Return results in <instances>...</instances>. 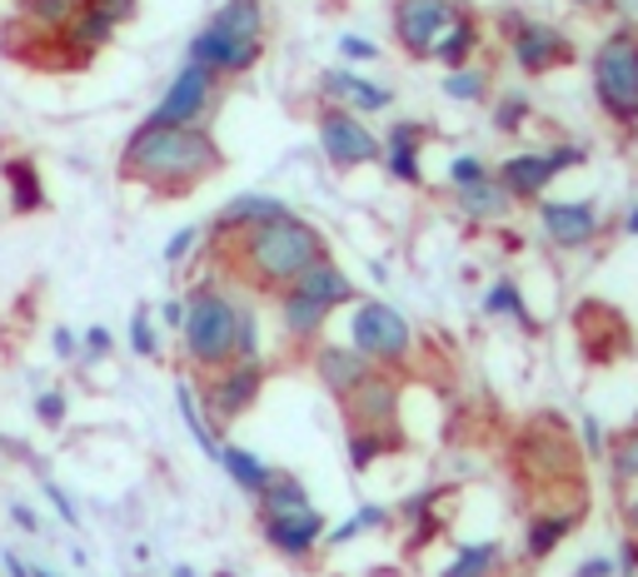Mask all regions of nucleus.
<instances>
[{
  "mask_svg": "<svg viewBox=\"0 0 638 577\" xmlns=\"http://www.w3.org/2000/svg\"><path fill=\"white\" fill-rule=\"evenodd\" d=\"M275 309H280V329H284V339H300V343H310V339H320V329L329 324V304H320V299H310V294H300V288H280L275 294Z\"/></svg>",
  "mask_w": 638,
  "mask_h": 577,
  "instance_id": "obj_20",
  "label": "nucleus"
},
{
  "mask_svg": "<svg viewBox=\"0 0 638 577\" xmlns=\"http://www.w3.org/2000/svg\"><path fill=\"white\" fill-rule=\"evenodd\" d=\"M455 200H459V214H464V219H504V214L514 210L508 190L494 180V174L479 180V184H469V190H455Z\"/></svg>",
  "mask_w": 638,
  "mask_h": 577,
  "instance_id": "obj_28",
  "label": "nucleus"
},
{
  "mask_svg": "<svg viewBox=\"0 0 638 577\" xmlns=\"http://www.w3.org/2000/svg\"><path fill=\"white\" fill-rule=\"evenodd\" d=\"M35 577H55V573H51V567H35Z\"/></svg>",
  "mask_w": 638,
  "mask_h": 577,
  "instance_id": "obj_58",
  "label": "nucleus"
},
{
  "mask_svg": "<svg viewBox=\"0 0 638 577\" xmlns=\"http://www.w3.org/2000/svg\"><path fill=\"white\" fill-rule=\"evenodd\" d=\"M235 359H260V319L249 304H239V329H235Z\"/></svg>",
  "mask_w": 638,
  "mask_h": 577,
  "instance_id": "obj_37",
  "label": "nucleus"
},
{
  "mask_svg": "<svg viewBox=\"0 0 638 577\" xmlns=\"http://www.w3.org/2000/svg\"><path fill=\"white\" fill-rule=\"evenodd\" d=\"M494 180L504 184L514 204H539L544 190L559 180V170H553L549 150H524V155H508V160L494 170Z\"/></svg>",
  "mask_w": 638,
  "mask_h": 577,
  "instance_id": "obj_16",
  "label": "nucleus"
},
{
  "mask_svg": "<svg viewBox=\"0 0 638 577\" xmlns=\"http://www.w3.org/2000/svg\"><path fill=\"white\" fill-rule=\"evenodd\" d=\"M339 414H345V423H355V428H384V433H400V428H394L400 423V384H394L384 369H374V374L339 404Z\"/></svg>",
  "mask_w": 638,
  "mask_h": 577,
  "instance_id": "obj_13",
  "label": "nucleus"
},
{
  "mask_svg": "<svg viewBox=\"0 0 638 577\" xmlns=\"http://www.w3.org/2000/svg\"><path fill=\"white\" fill-rule=\"evenodd\" d=\"M190 60L220 80L249 76L265 60V0H220V11L190 41Z\"/></svg>",
  "mask_w": 638,
  "mask_h": 577,
  "instance_id": "obj_3",
  "label": "nucleus"
},
{
  "mask_svg": "<svg viewBox=\"0 0 638 577\" xmlns=\"http://www.w3.org/2000/svg\"><path fill=\"white\" fill-rule=\"evenodd\" d=\"M131 349L141 353V359H160V329H155V319H150L145 304L131 314Z\"/></svg>",
  "mask_w": 638,
  "mask_h": 577,
  "instance_id": "obj_36",
  "label": "nucleus"
},
{
  "mask_svg": "<svg viewBox=\"0 0 638 577\" xmlns=\"http://www.w3.org/2000/svg\"><path fill=\"white\" fill-rule=\"evenodd\" d=\"M260 394H265V359H235L220 374H210L195 398L205 408V423L215 433H225L230 423H239L249 408L260 404Z\"/></svg>",
  "mask_w": 638,
  "mask_h": 577,
  "instance_id": "obj_8",
  "label": "nucleus"
},
{
  "mask_svg": "<svg viewBox=\"0 0 638 577\" xmlns=\"http://www.w3.org/2000/svg\"><path fill=\"white\" fill-rule=\"evenodd\" d=\"M70 5H80V0H70Z\"/></svg>",
  "mask_w": 638,
  "mask_h": 577,
  "instance_id": "obj_59",
  "label": "nucleus"
},
{
  "mask_svg": "<svg viewBox=\"0 0 638 577\" xmlns=\"http://www.w3.org/2000/svg\"><path fill=\"white\" fill-rule=\"evenodd\" d=\"M45 498H51V508L60 518H66V528H80V513H76V502H70V493L60 488V483H45Z\"/></svg>",
  "mask_w": 638,
  "mask_h": 577,
  "instance_id": "obj_43",
  "label": "nucleus"
},
{
  "mask_svg": "<svg viewBox=\"0 0 638 577\" xmlns=\"http://www.w3.org/2000/svg\"><path fill=\"white\" fill-rule=\"evenodd\" d=\"M594 100L624 135H638V35L614 25L589 60Z\"/></svg>",
  "mask_w": 638,
  "mask_h": 577,
  "instance_id": "obj_5",
  "label": "nucleus"
},
{
  "mask_svg": "<svg viewBox=\"0 0 638 577\" xmlns=\"http://www.w3.org/2000/svg\"><path fill=\"white\" fill-rule=\"evenodd\" d=\"M499 31H504L508 55H514V65H519L524 76H553V70L573 65V41L559 31V25L534 21V15H524V11L508 5V11L499 15Z\"/></svg>",
  "mask_w": 638,
  "mask_h": 577,
  "instance_id": "obj_7",
  "label": "nucleus"
},
{
  "mask_svg": "<svg viewBox=\"0 0 638 577\" xmlns=\"http://www.w3.org/2000/svg\"><path fill=\"white\" fill-rule=\"evenodd\" d=\"M115 31H120L115 21H105V15H100V11H90L86 0H80V11L70 15V21H66V31H60V45H66V50L76 55V60H90V55H96V50H105V45L115 41Z\"/></svg>",
  "mask_w": 638,
  "mask_h": 577,
  "instance_id": "obj_21",
  "label": "nucleus"
},
{
  "mask_svg": "<svg viewBox=\"0 0 638 577\" xmlns=\"http://www.w3.org/2000/svg\"><path fill=\"white\" fill-rule=\"evenodd\" d=\"M175 408H180L184 428L195 433V443L205 449V459L215 463L220 459V439L210 433V423H205V408H200V398H195V378H180V384H175Z\"/></svg>",
  "mask_w": 638,
  "mask_h": 577,
  "instance_id": "obj_30",
  "label": "nucleus"
},
{
  "mask_svg": "<svg viewBox=\"0 0 638 577\" xmlns=\"http://www.w3.org/2000/svg\"><path fill=\"white\" fill-rule=\"evenodd\" d=\"M260 518H290V513H304V508H314L310 502V488H304L294 473H280L275 468V478L260 488Z\"/></svg>",
  "mask_w": 638,
  "mask_h": 577,
  "instance_id": "obj_25",
  "label": "nucleus"
},
{
  "mask_svg": "<svg viewBox=\"0 0 638 577\" xmlns=\"http://www.w3.org/2000/svg\"><path fill=\"white\" fill-rule=\"evenodd\" d=\"M160 324L180 333V329H184V299H165V304H160Z\"/></svg>",
  "mask_w": 638,
  "mask_h": 577,
  "instance_id": "obj_47",
  "label": "nucleus"
},
{
  "mask_svg": "<svg viewBox=\"0 0 638 577\" xmlns=\"http://www.w3.org/2000/svg\"><path fill=\"white\" fill-rule=\"evenodd\" d=\"M0 563H5V573H11V577H35V567H31V563H21L15 553H5Z\"/></svg>",
  "mask_w": 638,
  "mask_h": 577,
  "instance_id": "obj_52",
  "label": "nucleus"
},
{
  "mask_svg": "<svg viewBox=\"0 0 638 577\" xmlns=\"http://www.w3.org/2000/svg\"><path fill=\"white\" fill-rule=\"evenodd\" d=\"M225 170V150L205 125H145L120 150V180L150 190L155 200H184L210 174Z\"/></svg>",
  "mask_w": 638,
  "mask_h": 577,
  "instance_id": "obj_1",
  "label": "nucleus"
},
{
  "mask_svg": "<svg viewBox=\"0 0 638 577\" xmlns=\"http://www.w3.org/2000/svg\"><path fill=\"white\" fill-rule=\"evenodd\" d=\"M579 433H584V453H589V459H604L608 439H604V423H598L594 414H579Z\"/></svg>",
  "mask_w": 638,
  "mask_h": 577,
  "instance_id": "obj_40",
  "label": "nucleus"
},
{
  "mask_svg": "<svg viewBox=\"0 0 638 577\" xmlns=\"http://www.w3.org/2000/svg\"><path fill=\"white\" fill-rule=\"evenodd\" d=\"M80 343H86V353H110V343H115V339H110L105 324H96V329H86V339H80Z\"/></svg>",
  "mask_w": 638,
  "mask_h": 577,
  "instance_id": "obj_48",
  "label": "nucleus"
},
{
  "mask_svg": "<svg viewBox=\"0 0 638 577\" xmlns=\"http://www.w3.org/2000/svg\"><path fill=\"white\" fill-rule=\"evenodd\" d=\"M195 239H200V229H180V235H170V245H165V264H180V259H190Z\"/></svg>",
  "mask_w": 638,
  "mask_h": 577,
  "instance_id": "obj_44",
  "label": "nucleus"
},
{
  "mask_svg": "<svg viewBox=\"0 0 638 577\" xmlns=\"http://www.w3.org/2000/svg\"><path fill=\"white\" fill-rule=\"evenodd\" d=\"M320 259H329V239L294 210L225 239V269L245 288H255V294H280V288H290Z\"/></svg>",
  "mask_w": 638,
  "mask_h": 577,
  "instance_id": "obj_2",
  "label": "nucleus"
},
{
  "mask_svg": "<svg viewBox=\"0 0 638 577\" xmlns=\"http://www.w3.org/2000/svg\"><path fill=\"white\" fill-rule=\"evenodd\" d=\"M489 165L479 160V155H459L455 165H449V190H469V184H479V180H489Z\"/></svg>",
  "mask_w": 638,
  "mask_h": 577,
  "instance_id": "obj_38",
  "label": "nucleus"
},
{
  "mask_svg": "<svg viewBox=\"0 0 638 577\" xmlns=\"http://www.w3.org/2000/svg\"><path fill=\"white\" fill-rule=\"evenodd\" d=\"M529 95L524 90H508V95H499V105H494V129L499 135H519L524 129V120H529Z\"/></svg>",
  "mask_w": 638,
  "mask_h": 577,
  "instance_id": "obj_35",
  "label": "nucleus"
},
{
  "mask_svg": "<svg viewBox=\"0 0 638 577\" xmlns=\"http://www.w3.org/2000/svg\"><path fill=\"white\" fill-rule=\"evenodd\" d=\"M294 288L300 294H310V299L329 304V309H339V304H355V284H349V274L335 264V259H320V264H310L300 279H294Z\"/></svg>",
  "mask_w": 638,
  "mask_h": 577,
  "instance_id": "obj_22",
  "label": "nucleus"
},
{
  "mask_svg": "<svg viewBox=\"0 0 638 577\" xmlns=\"http://www.w3.org/2000/svg\"><path fill=\"white\" fill-rule=\"evenodd\" d=\"M320 150L335 170H365V165H379L384 145L379 135L365 125V115H349L339 105H325L320 110Z\"/></svg>",
  "mask_w": 638,
  "mask_h": 577,
  "instance_id": "obj_10",
  "label": "nucleus"
},
{
  "mask_svg": "<svg viewBox=\"0 0 638 577\" xmlns=\"http://www.w3.org/2000/svg\"><path fill=\"white\" fill-rule=\"evenodd\" d=\"M539 225L553 249H589L604 229L594 200H539Z\"/></svg>",
  "mask_w": 638,
  "mask_h": 577,
  "instance_id": "obj_12",
  "label": "nucleus"
},
{
  "mask_svg": "<svg viewBox=\"0 0 638 577\" xmlns=\"http://www.w3.org/2000/svg\"><path fill=\"white\" fill-rule=\"evenodd\" d=\"M484 314L489 319H514L534 333V319H529V309H524V288L514 284V279H494V284L484 288Z\"/></svg>",
  "mask_w": 638,
  "mask_h": 577,
  "instance_id": "obj_31",
  "label": "nucleus"
},
{
  "mask_svg": "<svg viewBox=\"0 0 638 577\" xmlns=\"http://www.w3.org/2000/svg\"><path fill=\"white\" fill-rule=\"evenodd\" d=\"M90 11H100L105 21H115V25H125V21H135L141 15V0H86Z\"/></svg>",
  "mask_w": 638,
  "mask_h": 577,
  "instance_id": "obj_41",
  "label": "nucleus"
},
{
  "mask_svg": "<svg viewBox=\"0 0 638 577\" xmlns=\"http://www.w3.org/2000/svg\"><path fill=\"white\" fill-rule=\"evenodd\" d=\"M320 100H325V105L349 110V115H379V110L394 105V90H384V86H374V80L355 76V70H345V65H335V70H325V76H320Z\"/></svg>",
  "mask_w": 638,
  "mask_h": 577,
  "instance_id": "obj_14",
  "label": "nucleus"
},
{
  "mask_svg": "<svg viewBox=\"0 0 638 577\" xmlns=\"http://www.w3.org/2000/svg\"><path fill=\"white\" fill-rule=\"evenodd\" d=\"M314 374H320V384H325V394L335 398V404H345V398L374 374V364H369L365 353L349 349V343H325V349L314 353Z\"/></svg>",
  "mask_w": 638,
  "mask_h": 577,
  "instance_id": "obj_17",
  "label": "nucleus"
},
{
  "mask_svg": "<svg viewBox=\"0 0 638 577\" xmlns=\"http://www.w3.org/2000/svg\"><path fill=\"white\" fill-rule=\"evenodd\" d=\"M5 190H11V210L15 214H41L45 210V184H41L35 160L11 155V160H5Z\"/></svg>",
  "mask_w": 638,
  "mask_h": 577,
  "instance_id": "obj_27",
  "label": "nucleus"
},
{
  "mask_svg": "<svg viewBox=\"0 0 638 577\" xmlns=\"http://www.w3.org/2000/svg\"><path fill=\"white\" fill-rule=\"evenodd\" d=\"M618 229H624V235H638V204H628V214H624V225Z\"/></svg>",
  "mask_w": 638,
  "mask_h": 577,
  "instance_id": "obj_54",
  "label": "nucleus"
},
{
  "mask_svg": "<svg viewBox=\"0 0 638 577\" xmlns=\"http://www.w3.org/2000/svg\"><path fill=\"white\" fill-rule=\"evenodd\" d=\"M499 543H469V547H459L455 553V563L444 567L439 577H494V567H499Z\"/></svg>",
  "mask_w": 638,
  "mask_h": 577,
  "instance_id": "obj_33",
  "label": "nucleus"
},
{
  "mask_svg": "<svg viewBox=\"0 0 638 577\" xmlns=\"http://www.w3.org/2000/svg\"><path fill=\"white\" fill-rule=\"evenodd\" d=\"M175 577H195V573H190V567H175Z\"/></svg>",
  "mask_w": 638,
  "mask_h": 577,
  "instance_id": "obj_57",
  "label": "nucleus"
},
{
  "mask_svg": "<svg viewBox=\"0 0 638 577\" xmlns=\"http://www.w3.org/2000/svg\"><path fill=\"white\" fill-rule=\"evenodd\" d=\"M569 5H579V11H604L608 0H569Z\"/></svg>",
  "mask_w": 638,
  "mask_h": 577,
  "instance_id": "obj_55",
  "label": "nucleus"
},
{
  "mask_svg": "<svg viewBox=\"0 0 638 577\" xmlns=\"http://www.w3.org/2000/svg\"><path fill=\"white\" fill-rule=\"evenodd\" d=\"M573 528H579V508H563V513H534L529 528H524V553L539 563V557H549Z\"/></svg>",
  "mask_w": 638,
  "mask_h": 577,
  "instance_id": "obj_24",
  "label": "nucleus"
},
{
  "mask_svg": "<svg viewBox=\"0 0 638 577\" xmlns=\"http://www.w3.org/2000/svg\"><path fill=\"white\" fill-rule=\"evenodd\" d=\"M573 577H614V563H608V557H589V563L579 567Z\"/></svg>",
  "mask_w": 638,
  "mask_h": 577,
  "instance_id": "obj_51",
  "label": "nucleus"
},
{
  "mask_svg": "<svg viewBox=\"0 0 638 577\" xmlns=\"http://www.w3.org/2000/svg\"><path fill=\"white\" fill-rule=\"evenodd\" d=\"M449 5H455V11H469V0H449Z\"/></svg>",
  "mask_w": 638,
  "mask_h": 577,
  "instance_id": "obj_56",
  "label": "nucleus"
},
{
  "mask_svg": "<svg viewBox=\"0 0 638 577\" xmlns=\"http://www.w3.org/2000/svg\"><path fill=\"white\" fill-rule=\"evenodd\" d=\"M444 95L459 100V105H479V100L489 95V70H479V65L449 70V76H444Z\"/></svg>",
  "mask_w": 638,
  "mask_h": 577,
  "instance_id": "obj_34",
  "label": "nucleus"
},
{
  "mask_svg": "<svg viewBox=\"0 0 638 577\" xmlns=\"http://www.w3.org/2000/svg\"><path fill=\"white\" fill-rule=\"evenodd\" d=\"M66 414H70V398L60 394V388H51V394L35 398V418H41L45 428H60V423H66Z\"/></svg>",
  "mask_w": 638,
  "mask_h": 577,
  "instance_id": "obj_39",
  "label": "nucleus"
},
{
  "mask_svg": "<svg viewBox=\"0 0 638 577\" xmlns=\"http://www.w3.org/2000/svg\"><path fill=\"white\" fill-rule=\"evenodd\" d=\"M464 11H455L449 0H394V41H400L404 55H414V60H429L434 41H439L444 31H449V21Z\"/></svg>",
  "mask_w": 638,
  "mask_h": 577,
  "instance_id": "obj_11",
  "label": "nucleus"
},
{
  "mask_svg": "<svg viewBox=\"0 0 638 577\" xmlns=\"http://www.w3.org/2000/svg\"><path fill=\"white\" fill-rule=\"evenodd\" d=\"M604 11L614 15V21L624 25V31H634V35H638V0H608Z\"/></svg>",
  "mask_w": 638,
  "mask_h": 577,
  "instance_id": "obj_45",
  "label": "nucleus"
},
{
  "mask_svg": "<svg viewBox=\"0 0 638 577\" xmlns=\"http://www.w3.org/2000/svg\"><path fill=\"white\" fill-rule=\"evenodd\" d=\"M339 60H355V65L379 60V45L365 41V35H339Z\"/></svg>",
  "mask_w": 638,
  "mask_h": 577,
  "instance_id": "obj_42",
  "label": "nucleus"
},
{
  "mask_svg": "<svg viewBox=\"0 0 638 577\" xmlns=\"http://www.w3.org/2000/svg\"><path fill=\"white\" fill-rule=\"evenodd\" d=\"M51 343H55V353H60V359H70V353H80V339H76V329H55V333H51Z\"/></svg>",
  "mask_w": 638,
  "mask_h": 577,
  "instance_id": "obj_49",
  "label": "nucleus"
},
{
  "mask_svg": "<svg viewBox=\"0 0 638 577\" xmlns=\"http://www.w3.org/2000/svg\"><path fill=\"white\" fill-rule=\"evenodd\" d=\"M220 95H225V80L215 70H205V65L184 60L175 70V80L165 86V95L155 100V110L145 115V125H205L215 115Z\"/></svg>",
  "mask_w": 638,
  "mask_h": 577,
  "instance_id": "obj_9",
  "label": "nucleus"
},
{
  "mask_svg": "<svg viewBox=\"0 0 638 577\" xmlns=\"http://www.w3.org/2000/svg\"><path fill=\"white\" fill-rule=\"evenodd\" d=\"M624 523H628V538H634V543H638V493H634V498H628V508H624Z\"/></svg>",
  "mask_w": 638,
  "mask_h": 577,
  "instance_id": "obj_53",
  "label": "nucleus"
},
{
  "mask_svg": "<svg viewBox=\"0 0 638 577\" xmlns=\"http://www.w3.org/2000/svg\"><path fill=\"white\" fill-rule=\"evenodd\" d=\"M549 160H553V170H573V165H584V150H579V145H553L549 150Z\"/></svg>",
  "mask_w": 638,
  "mask_h": 577,
  "instance_id": "obj_46",
  "label": "nucleus"
},
{
  "mask_svg": "<svg viewBox=\"0 0 638 577\" xmlns=\"http://www.w3.org/2000/svg\"><path fill=\"white\" fill-rule=\"evenodd\" d=\"M215 463L230 473V483H235L239 493H249V498H260V488L275 478L270 463H260L249 449H239V443H220V459Z\"/></svg>",
  "mask_w": 638,
  "mask_h": 577,
  "instance_id": "obj_26",
  "label": "nucleus"
},
{
  "mask_svg": "<svg viewBox=\"0 0 638 577\" xmlns=\"http://www.w3.org/2000/svg\"><path fill=\"white\" fill-rule=\"evenodd\" d=\"M325 513L320 508H304V513H290V518H260V533L265 543L275 547V553L294 557V563H304V557L314 553V547L325 543Z\"/></svg>",
  "mask_w": 638,
  "mask_h": 577,
  "instance_id": "obj_15",
  "label": "nucleus"
},
{
  "mask_svg": "<svg viewBox=\"0 0 638 577\" xmlns=\"http://www.w3.org/2000/svg\"><path fill=\"white\" fill-rule=\"evenodd\" d=\"M474 50H479V21L464 11L449 21V31H444L439 41H434L429 60H439L444 70H459V65H474Z\"/></svg>",
  "mask_w": 638,
  "mask_h": 577,
  "instance_id": "obj_23",
  "label": "nucleus"
},
{
  "mask_svg": "<svg viewBox=\"0 0 638 577\" xmlns=\"http://www.w3.org/2000/svg\"><path fill=\"white\" fill-rule=\"evenodd\" d=\"M235 329H239V299H230L220 284L200 279L184 294V359L195 369V378L220 374L225 364H235Z\"/></svg>",
  "mask_w": 638,
  "mask_h": 577,
  "instance_id": "obj_4",
  "label": "nucleus"
},
{
  "mask_svg": "<svg viewBox=\"0 0 638 577\" xmlns=\"http://www.w3.org/2000/svg\"><path fill=\"white\" fill-rule=\"evenodd\" d=\"M349 349L365 353L374 369H400L414 353V329L394 304L384 299H359L355 319H349Z\"/></svg>",
  "mask_w": 638,
  "mask_h": 577,
  "instance_id": "obj_6",
  "label": "nucleus"
},
{
  "mask_svg": "<svg viewBox=\"0 0 638 577\" xmlns=\"http://www.w3.org/2000/svg\"><path fill=\"white\" fill-rule=\"evenodd\" d=\"M11 518L21 523V533H41V518H35L25 502H11Z\"/></svg>",
  "mask_w": 638,
  "mask_h": 577,
  "instance_id": "obj_50",
  "label": "nucleus"
},
{
  "mask_svg": "<svg viewBox=\"0 0 638 577\" xmlns=\"http://www.w3.org/2000/svg\"><path fill=\"white\" fill-rule=\"evenodd\" d=\"M275 214H290V204L275 200V194H235V200L225 204V210L210 219V235H215V245H225V239L245 235V229L265 225V219H275Z\"/></svg>",
  "mask_w": 638,
  "mask_h": 577,
  "instance_id": "obj_18",
  "label": "nucleus"
},
{
  "mask_svg": "<svg viewBox=\"0 0 638 577\" xmlns=\"http://www.w3.org/2000/svg\"><path fill=\"white\" fill-rule=\"evenodd\" d=\"M604 459H608V478H614V488H628V483H638V423H628L624 433L608 443Z\"/></svg>",
  "mask_w": 638,
  "mask_h": 577,
  "instance_id": "obj_32",
  "label": "nucleus"
},
{
  "mask_svg": "<svg viewBox=\"0 0 638 577\" xmlns=\"http://www.w3.org/2000/svg\"><path fill=\"white\" fill-rule=\"evenodd\" d=\"M384 170L394 174L400 184H419L424 180V170H419V155H424V125H414V120H400V125H390L384 129Z\"/></svg>",
  "mask_w": 638,
  "mask_h": 577,
  "instance_id": "obj_19",
  "label": "nucleus"
},
{
  "mask_svg": "<svg viewBox=\"0 0 638 577\" xmlns=\"http://www.w3.org/2000/svg\"><path fill=\"white\" fill-rule=\"evenodd\" d=\"M400 443V433H384V428H355L345 423V449H349V468L355 473H369L384 453Z\"/></svg>",
  "mask_w": 638,
  "mask_h": 577,
  "instance_id": "obj_29",
  "label": "nucleus"
}]
</instances>
